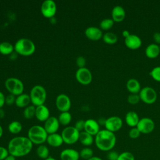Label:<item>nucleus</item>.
I'll return each mask as SVG.
<instances>
[{
  "label": "nucleus",
  "mask_w": 160,
  "mask_h": 160,
  "mask_svg": "<svg viewBox=\"0 0 160 160\" xmlns=\"http://www.w3.org/2000/svg\"><path fill=\"white\" fill-rule=\"evenodd\" d=\"M32 143L28 137L17 136L12 138L8 145L9 154L16 157L28 154L32 148Z\"/></svg>",
  "instance_id": "f257e3e1"
},
{
  "label": "nucleus",
  "mask_w": 160,
  "mask_h": 160,
  "mask_svg": "<svg viewBox=\"0 0 160 160\" xmlns=\"http://www.w3.org/2000/svg\"><path fill=\"white\" fill-rule=\"evenodd\" d=\"M94 142L96 147L102 151L112 150L116 143V137L114 132L107 129L100 130L95 136Z\"/></svg>",
  "instance_id": "f03ea898"
},
{
  "label": "nucleus",
  "mask_w": 160,
  "mask_h": 160,
  "mask_svg": "<svg viewBox=\"0 0 160 160\" xmlns=\"http://www.w3.org/2000/svg\"><path fill=\"white\" fill-rule=\"evenodd\" d=\"M48 134L44 127L39 125L31 126L28 132V138L32 144L41 145L46 141Z\"/></svg>",
  "instance_id": "7ed1b4c3"
},
{
  "label": "nucleus",
  "mask_w": 160,
  "mask_h": 160,
  "mask_svg": "<svg viewBox=\"0 0 160 160\" xmlns=\"http://www.w3.org/2000/svg\"><path fill=\"white\" fill-rule=\"evenodd\" d=\"M14 47L16 53L24 56L32 55L36 50L34 43L32 41L28 38H21L18 39L16 42Z\"/></svg>",
  "instance_id": "20e7f679"
},
{
  "label": "nucleus",
  "mask_w": 160,
  "mask_h": 160,
  "mask_svg": "<svg viewBox=\"0 0 160 160\" xmlns=\"http://www.w3.org/2000/svg\"><path fill=\"white\" fill-rule=\"evenodd\" d=\"M29 96L32 105L36 107L43 105L47 97L46 91L43 86L35 85L31 89Z\"/></svg>",
  "instance_id": "39448f33"
},
{
  "label": "nucleus",
  "mask_w": 160,
  "mask_h": 160,
  "mask_svg": "<svg viewBox=\"0 0 160 160\" xmlns=\"http://www.w3.org/2000/svg\"><path fill=\"white\" fill-rule=\"evenodd\" d=\"M6 89L14 96H19L23 93L24 84L19 79L16 78H9L4 82Z\"/></svg>",
  "instance_id": "423d86ee"
},
{
  "label": "nucleus",
  "mask_w": 160,
  "mask_h": 160,
  "mask_svg": "<svg viewBox=\"0 0 160 160\" xmlns=\"http://www.w3.org/2000/svg\"><path fill=\"white\" fill-rule=\"evenodd\" d=\"M79 131L74 126H67L61 132L63 142L67 144H72L79 141Z\"/></svg>",
  "instance_id": "0eeeda50"
},
{
  "label": "nucleus",
  "mask_w": 160,
  "mask_h": 160,
  "mask_svg": "<svg viewBox=\"0 0 160 160\" xmlns=\"http://www.w3.org/2000/svg\"><path fill=\"white\" fill-rule=\"evenodd\" d=\"M140 99L146 104H152L157 99V93L154 89L146 86L141 89L139 92Z\"/></svg>",
  "instance_id": "6e6552de"
},
{
  "label": "nucleus",
  "mask_w": 160,
  "mask_h": 160,
  "mask_svg": "<svg viewBox=\"0 0 160 160\" xmlns=\"http://www.w3.org/2000/svg\"><path fill=\"white\" fill-rule=\"evenodd\" d=\"M57 7L52 0H45L41 6V12L42 16L46 18H52L56 13Z\"/></svg>",
  "instance_id": "1a4fd4ad"
},
{
  "label": "nucleus",
  "mask_w": 160,
  "mask_h": 160,
  "mask_svg": "<svg viewBox=\"0 0 160 160\" xmlns=\"http://www.w3.org/2000/svg\"><path fill=\"white\" fill-rule=\"evenodd\" d=\"M76 79L82 85L89 84L92 79V76L90 70L86 68H79L76 72Z\"/></svg>",
  "instance_id": "9d476101"
},
{
  "label": "nucleus",
  "mask_w": 160,
  "mask_h": 160,
  "mask_svg": "<svg viewBox=\"0 0 160 160\" xmlns=\"http://www.w3.org/2000/svg\"><path fill=\"white\" fill-rule=\"evenodd\" d=\"M136 128L141 134H149L154 129L155 123L151 118H142L139 119Z\"/></svg>",
  "instance_id": "9b49d317"
},
{
  "label": "nucleus",
  "mask_w": 160,
  "mask_h": 160,
  "mask_svg": "<svg viewBox=\"0 0 160 160\" xmlns=\"http://www.w3.org/2000/svg\"><path fill=\"white\" fill-rule=\"evenodd\" d=\"M106 129L115 132L121 129L122 126V121L121 118L118 116H113L106 119L104 125Z\"/></svg>",
  "instance_id": "f8f14e48"
},
{
  "label": "nucleus",
  "mask_w": 160,
  "mask_h": 160,
  "mask_svg": "<svg viewBox=\"0 0 160 160\" xmlns=\"http://www.w3.org/2000/svg\"><path fill=\"white\" fill-rule=\"evenodd\" d=\"M71 99L68 95L65 94H60L56 97V106L61 112L69 111L71 108Z\"/></svg>",
  "instance_id": "ddd939ff"
},
{
  "label": "nucleus",
  "mask_w": 160,
  "mask_h": 160,
  "mask_svg": "<svg viewBox=\"0 0 160 160\" xmlns=\"http://www.w3.org/2000/svg\"><path fill=\"white\" fill-rule=\"evenodd\" d=\"M59 122L58 119L54 116H50L45 122L44 128L48 134L56 133L59 128Z\"/></svg>",
  "instance_id": "4468645a"
},
{
  "label": "nucleus",
  "mask_w": 160,
  "mask_h": 160,
  "mask_svg": "<svg viewBox=\"0 0 160 160\" xmlns=\"http://www.w3.org/2000/svg\"><path fill=\"white\" fill-rule=\"evenodd\" d=\"M125 46L132 50H135L139 48L142 44V41L141 38L136 34H131L124 40Z\"/></svg>",
  "instance_id": "2eb2a0df"
},
{
  "label": "nucleus",
  "mask_w": 160,
  "mask_h": 160,
  "mask_svg": "<svg viewBox=\"0 0 160 160\" xmlns=\"http://www.w3.org/2000/svg\"><path fill=\"white\" fill-rule=\"evenodd\" d=\"M84 131L92 136H96L100 131L99 124L96 120L93 119H88L85 121Z\"/></svg>",
  "instance_id": "dca6fc26"
},
{
  "label": "nucleus",
  "mask_w": 160,
  "mask_h": 160,
  "mask_svg": "<svg viewBox=\"0 0 160 160\" xmlns=\"http://www.w3.org/2000/svg\"><path fill=\"white\" fill-rule=\"evenodd\" d=\"M86 36L92 41H98L102 38V31L95 26H90L86 29L84 31Z\"/></svg>",
  "instance_id": "f3484780"
},
{
  "label": "nucleus",
  "mask_w": 160,
  "mask_h": 160,
  "mask_svg": "<svg viewBox=\"0 0 160 160\" xmlns=\"http://www.w3.org/2000/svg\"><path fill=\"white\" fill-rule=\"evenodd\" d=\"M49 109L45 105H41L36 107L35 117L41 122H45L50 116Z\"/></svg>",
  "instance_id": "a211bd4d"
},
{
  "label": "nucleus",
  "mask_w": 160,
  "mask_h": 160,
  "mask_svg": "<svg viewBox=\"0 0 160 160\" xmlns=\"http://www.w3.org/2000/svg\"><path fill=\"white\" fill-rule=\"evenodd\" d=\"M61 160H79V152L74 149L68 148L62 150L60 153Z\"/></svg>",
  "instance_id": "6ab92c4d"
},
{
  "label": "nucleus",
  "mask_w": 160,
  "mask_h": 160,
  "mask_svg": "<svg viewBox=\"0 0 160 160\" xmlns=\"http://www.w3.org/2000/svg\"><path fill=\"white\" fill-rule=\"evenodd\" d=\"M112 19L114 22H119L122 21L126 17V11L121 6H116L113 8L111 12Z\"/></svg>",
  "instance_id": "aec40b11"
},
{
  "label": "nucleus",
  "mask_w": 160,
  "mask_h": 160,
  "mask_svg": "<svg viewBox=\"0 0 160 160\" xmlns=\"http://www.w3.org/2000/svg\"><path fill=\"white\" fill-rule=\"evenodd\" d=\"M46 142L49 146L54 148L61 146L64 142L61 135L56 132L48 134L46 139Z\"/></svg>",
  "instance_id": "412c9836"
},
{
  "label": "nucleus",
  "mask_w": 160,
  "mask_h": 160,
  "mask_svg": "<svg viewBox=\"0 0 160 160\" xmlns=\"http://www.w3.org/2000/svg\"><path fill=\"white\" fill-rule=\"evenodd\" d=\"M160 54L159 46L156 43H152L149 44L145 49L146 56L150 58L154 59L157 58Z\"/></svg>",
  "instance_id": "4be33fe9"
},
{
  "label": "nucleus",
  "mask_w": 160,
  "mask_h": 160,
  "mask_svg": "<svg viewBox=\"0 0 160 160\" xmlns=\"http://www.w3.org/2000/svg\"><path fill=\"white\" fill-rule=\"evenodd\" d=\"M139 119L138 114L136 112L132 111L128 112L125 116L126 123L128 126L131 128L136 127Z\"/></svg>",
  "instance_id": "5701e85b"
},
{
  "label": "nucleus",
  "mask_w": 160,
  "mask_h": 160,
  "mask_svg": "<svg viewBox=\"0 0 160 160\" xmlns=\"http://www.w3.org/2000/svg\"><path fill=\"white\" fill-rule=\"evenodd\" d=\"M126 88L131 94H138L141 89L139 82L134 78L129 79L127 81Z\"/></svg>",
  "instance_id": "b1692460"
},
{
  "label": "nucleus",
  "mask_w": 160,
  "mask_h": 160,
  "mask_svg": "<svg viewBox=\"0 0 160 160\" xmlns=\"http://www.w3.org/2000/svg\"><path fill=\"white\" fill-rule=\"evenodd\" d=\"M31 102L29 94L22 93L16 98L15 104L18 108H26Z\"/></svg>",
  "instance_id": "393cba45"
},
{
  "label": "nucleus",
  "mask_w": 160,
  "mask_h": 160,
  "mask_svg": "<svg viewBox=\"0 0 160 160\" xmlns=\"http://www.w3.org/2000/svg\"><path fill=\"white\" fill-rule=\"evenodd\" d=\"M79 141L82 145L85 146H89L92 144L94 139L93 138V136L83 131L79 132Z\"/></svg>",
  "instance_id": "a878e982"
},
{
  "label": "nucleus",
  "mask_w": 160,
  "mask_h": 160,
  "mask_svg": "<svg viewBox=\"0 0 160 160\" xmlns=\"http://www.w3.org/2000/svg\"><path fill=\"white\" fill-rule=\"evenodd\" d=\"M14 51V46L9 42H2L0 43V53L2 55L11 54Z\"/></svg>",
  "instance_id": "bb28decb"
},
{
  "label": "nucleus",
  "mask_w": 160,
  "mask_h": 160,
  "mask_svg": "<svg viewBox=\"0 0 160 160\" xmlns=\"http://www.w3.org/2000/svg\"><path fill=\"white\" fill-rule=\"evenodd\" d=\"M71 119L72 116L69 111L62 112L58 117V121L59 123L63 126L68 125L71 122Z\"/></svg>",
  "instance_id": "cd10ccee"
},
{
  "label": "nucleus",
  "mask_w": 160,
  "mask_h": 160,
  "mask_svg": "<svg viewBox=\"0 0 160 160\" xmlns=\"http://www.w3.org/2000/svg\"><path fill=\"white\" fill-rule=\"evenodd\" d=\"M22 129V125L21 123L18 121H14L9 123L8 125V130L12 134H18Z\"/></svg>",
  "instance_id": "c85d7f7f"
},
{
  "label": "nucleus",
  "mask_w": 160,
  "mask_h": 160,
  "mask_svg": "<svg viewBox=\"0 0 160 160\" xmlns=\"http://www.w3.org/2000/svg\"><path fill=\"white\" fill-rule=\"evenodd\" d=\"M102 40L106 44H113L117 42L118 36L113 32H108L102 35Z\"/></svg>",
  "instance_id": "c756f323"
},
{
  "label": "nucleus",
  "mask_w": 160,
  "mask_h": 160,
  "mask_svg": "<svg viewBox=\"0 0 160 160\" xmlns=\"http://www.w3.org/2000/svg\"><path fill=\"white\" fill-rule=\"evenodd\" d=\"M36 154L39 158L44 160L49 157V149L45 145H39L36 149Z\"/></svg>",
  "instance_id": "7c9ffc66"
},
{
  "label": "nucleus",
  "mask_w": 160,
  "mask_h": 160,
  "mask_svg": "<svg viewBox=\"0 0 160 160\" xmlns=\"http://www.w3.org/2000/svg\"><path fill=\"white\" fill-rule=\"evenodd\" d=\"M36 106L34 105H29L25 108L23 111L24 117L27 119H30L35 116Z\"/></svg>",
  "instance_id": "2f4dec72"
},
{
  "label": "nucleus",
  "mask_w": 160,
  "mask_h": 160,
  "mask_svg": "<svg viewBox=\"0 0 160 160\" xmlns=\"http://www.w3.org/2000/svg\"><path fill=\"white\" fill-rule=\"evenodd\" d=\"M79 156L85 160H88L93 156V151L90 148H84L79 152Z\"/></svg>",
  "instance_id": "473e14b6"
},
{
  "label": "nucleus",
  "mask_w": 160,
  "mask_h": 160,
  "mask_svg": "<svg viewBox=\"0 0 160 160\" xmlns=\"http://www.w3.org/2000/svg\"><path fill=\"white\" fill-rule=\"evenodd\" d=\"M114 21L110 18H106L102 19L100 24V28L102 30H108L109 29H111L113 25H114Z\"/></svg>",
  "instance_id": "72a5a7b5"
},
{
  "label": "nucleus",
  "mask_w": 160,
  "mask_h": 160,
  "mask_svg": "<svg viewBox=\"0 0 160 160\" xmlns=\"http://www.w3.org/2000/svg\"><path fill=\"white\" fill-rule=\"evenodd\" d=\"M117 160H136L134 154L129 151H124L119 154Z\"/></svg>",
  "instance_id": "f704fd0d"
},
{
  "label": "nucleus",
  "mask_w": 160,
  "mask_h": 160,
  "mask_svg": "<svg viewBox=\"0 0 160 160\" xmlns=\"http://www.w3.org/2000/svg\"><path fill=\"white\" fill-rule=\"evenodd\" d=\"M149 75L156 81L160 82V66L154 68L149 72Z\"/></svg>",
  "instance_id": "c9c22d12"
},
{
  "label": "nucleus",
  "mask_w": 160,
  "mask_h": 160,
  "mask_svg": "<svg viewBox=\"0 0 160 160\" xmlns=\"http://www.w3.org/2000/svg\"><path fill=\"white\" fill-rule=\"evenodd\" d=\"M140 100L139 94H131L128 97V102L132 105L136 104L139 102Z\"/></svg>",
  "instance_id": "e433bc0d"
},
{
  "label": "nucleus",
  "mask_w": 160,
  "mask_h": 160,
  "mask_svg": "<svg viewBox=\"0 0 160 160\" xmlns=\"http://www.w3.org/2000/svg\"><path fill=\"white\" fill-rule=\"evenodd\" d=\"M128 135H129V137L131 139H137L140 136L141 132L136 127H134V128H132L129 130Z\"/></svg>",
  "instance_id": "4c0bfd02"
},
{
  "label": "nucleus",
  "mask_w": 160,
  "mask_h": 160,
  "mask_svg": "<svg viewBox=\"0 0 160 160\" xmlns=\"http://www.w3.org/2000/svg\"><path fill=\"white\" fill-rule=\"evenodd\" d=\"M119 154L117 151L111 150L108 151L107 154V159L108 160H117L118 158Z\"/></svg>",
  "instance_id": "58836bf2"
},
{
  "label": "nucleus",
  "mask_w": 160,
  "mask_h": 160,
  "mask_svg": "<svg viewBox=\"0 0 160 160\" xmlns=\"http://www.w3.org/2000/svg\"><path fill=\"white\" fill-rule=\"evenodd\" d=\"M15 101H16V97L14 95L12 94H8L5 98V104H6L8 106L12 105V104L15 103Z\"/></svg>",
  "instance_id": "ea45409f"
},
{
  "label": "nucleus",
  "mask_w": 160,
  "mask_h": 160,
  "mask_svg": "<svg viewBox=\"0 0 160 160\" xmlns=\"http://www.w3.org/2000/svg\"><path fill=\"white\" fill-rule=\"evenodd\" d=\"M84 125H85V121L80 119L78 120V121L76 122L75 125H74V128L79 132L83 131V130L84 129Z\"/></svg>",
  "instance_id": "a19ab883"
},
{
  "label": "nucleus",
  "mask_w": 160,
  "mask_h": 160,
  "mask_svg": "<svg viewBox=\"0 0 160 160\" xmlns=\"http://www.w3.org/2000/svg\"><path fill=\"white\" fill-rule=\"evenodd\" d=\"M86 62V59L83 56H79L76 59V64L79 67V68H84Z\"/></svg>",
  "instance_id": "79ce46f5"
},
{
  "label": "nucleus",
  "mask_w": 160,
  "mask_h": 160,
  "mask_svg": "<svg viewBox=\"0 0 160 160\" xmlns=\"http://www.w3.org/2000/svg\"><path fill=\"white\" fill-rule=\"evenodd\" d=\"M9 154L7 148L3 146H0V160H4Z\"/></svg>",
  "instance_id": "37998d69"
},
{
  "label": "nucleus",
  "mask_w": 160,
  "mask_h": 160,
  "mask_svg": "<svg viewBox=\"0 0 160 160\" xmlns=\"http://www.w3.org/2000/svg\"><path fill=\"white\" fill-rule=\"evenodd\" d=\"M153 39L155 41L156 44H160V32H155L153 35Z\"/></svg>",
  "instance_id": "c03bdc74"
},
{
  "label": "nucleus",
  "mask_w": 160,
  "mask_h": 160,
  "mask_svg": "<svg viewBox=\"0 0 160 160\" xmlns=\"http://www.w3.org/2000/svg\"><path fill=\"white\" fill-rule=\"evenodd\" d=\"M5 98L6 97L4 95V94L1 91H0V109L5 104Z\"/></svg>",
  "instance_id": "a18cd8bd"
},
{
  "label": "nucleus",
  "mask_w": 160,
  "mask_h": 160,
  "mask_svg": "<svg viewBox=\"0 0 160 160\" xmlns=\"http://www.w3.org/2000/svg\"><path fill=\"white\" fill-rule=\"evenodd\" d=\"M130 34H130L129 31H128V30H124V31L122 32V36H123L124 38H128Z\"/></svg>",
  "instance_id": "49530a36"
},
{
  "label": "nucleus",
  "mask_w": 160,
  "mask_h": 160,
  "mask_svg": "<svg viewBox=\"0 0 160 160\" xmlns=\"http://www.w3.org/2000/svg\"><path fill=\"white\" fill-rule=\"evenodd\" d=\"M4 160H16V158L11 154H9Z\"/></svg>",
  "instance_id": "de8ad7c7"
},
{
  "label": "nucleus",
  "mask_w": 160,
  "mask_h": 160,
  "mask_svg": "<svg viewBox=\"0 0 160 160\" xmlns=\"http://www.w3.org/2000/svg\"><path fill=\"white\" fill-rule=\"evenodd\" d=\"M88 160H103V159L98 156H92V158H91L90 159H89Z\"/></svg>",
  "instance_id": "09e8293b"
},
{
  "label": "nucleus",
  "mask_w": 160,
  "mask_h": 160,
  "mask_svg": "<svg viewBox=\"0 0 160 160\" xmlns=\"http://www.w3.org/2000/svg\"><path fill=\"white\" fill-rule=\"evenodd\" d=\"M4 116V111H3L2 109H0V118H3Z\"/></svg>",
  "instance_id": "8fccbe9b"
},
{
  "label": "nucleus",
  "mask_w": 160,
  "mask_h": 160,
  "mask_svg": "<svg viewBox=\"0 0 160 160\" xmlns=\"http://www.w3.org/2000/svg\"><path fill=\"white\" fill-rule=\"evenodd\" d=\"M2 134H3V129H2V126L0 125V138L2 136Z\"/></svg>",
  "instance_id": "3c124183"
},
{
  "label": "nucleus",
  "mask_w": 160,
  "mask_h": 160,
  "mask_svg": "<svg viewBox=\"0 0 160 160\" xmlns=\"http://www.w3.org/2000/svg\"><path fill=\"white\" fill-rule=\"evenodd\" d=\"M44 160H56V159H54V158H52V157H48L47 159H46Z\"/></svg>",
  "instance_id": "603ef678"
},
{
  "label": "nucleus",
  "mask_w": 160,
  "mask_h": 160,
  "mask_svg": "<svg viewBox=\"0 0 160 160\" xmlns=\"http://www.w3.org/2000/svg\"><path fill=\"white\" fill-rule=\"evenodd\" d=\"M159 48H160V45H159Z\"/></svg>",
  "instance_id": "864d4df0"
}]
</instances>
